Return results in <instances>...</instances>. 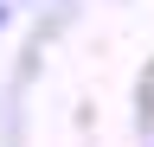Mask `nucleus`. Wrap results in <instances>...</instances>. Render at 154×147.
Segmentation results:
<instances>
[{"label":"nucleus","mask_w":154,"mask_h":147,"mask_svg":"<svg viewBox=\"0 0 154 147\" xmlns=\"http://www.w3.org/2000/svg\"><path fill=\"white\" fill-rule=\"evenodd\" d=\"M0 26H7V7H0Z\"/></svg>","instance_id":"f257e3e1"}]
</instances>
